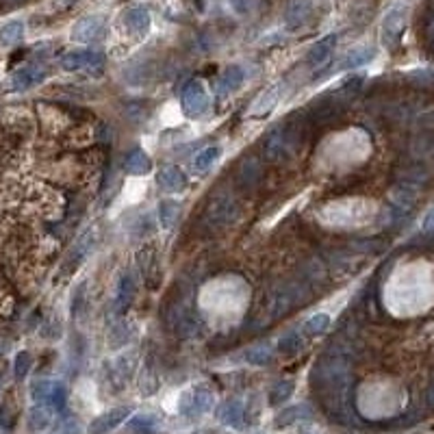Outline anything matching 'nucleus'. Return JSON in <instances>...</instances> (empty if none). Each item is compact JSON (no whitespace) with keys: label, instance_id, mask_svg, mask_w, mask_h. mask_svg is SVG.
Listing matches in <instances>:
<instances>
[{"label":"nucleus","instance_id":"nucleus-10","mask_svg":"<svg viewBox=\"0 0 434 434\" xmlns=\"http://www.w3.org/2000/svg\"><path fill=\"white\" fill-rule=\"evenodd\" d=\"M335 46H337V35H326L319 42H315L311 46V50L306 53V63L311 68H321L328 63V59L333 57L335 53Z\"/></svg>","mask_w":434,"mask_h":434},{"label":"nucleus","instance_id":"nucleus-6","mask_svg":"<svg viewBox=\"0 0 434 434\" xmlns=\"http://www.w3.org/2000/svg\"><path fill=\"white\" fill-rule=\"evenodd\" d=\"M48 76V68L44 63H29L18 68L11 76H9V91H27L33 89L35 85H39Z\"/></svg>","mask_w":434,"mask_h":434},{"label":"nucleus","instance_id":"nucleus-25","mask_svg":"<svg viewBox=\"0 0 434 434\" xmlns=\"http://www.w3.org/2000/svg\"><path fill=\"white\" fill-rule=\"evenodd\" d=\"M298 345H300V341L293 335H289V337H285L283 341H280V352H291V347H298Z\"/></svg>","mask_w":434,"mask_h":434},{"label":"nucleus","instance_id":"nucleus-29","mask_svg":"<svg viewBox=\"0 0 434 434\" xmlns=\"http://www.w3.org/2000/svg\"><path fill=\"white\" fill-rule=\"evenodd\" d=\"M432 5H434V0H432Z\"/></svg>","mask_w":434,"mask_h":434},{"label":"nucleus","instance_id":"nucleus-18","mask_svg":"<svg viewBox=\"0 0 434 434\" xmlns=\"http://www.w3.org/2000/svg\"><path fill=\"white\" fill-rule=\"evenodd\" d=\"M219 91L222 94H231L235 89H239L243 85V68L241 65H231V68H226L224 74L219 76Z\"/></svg>","mask_w":434,"mask_h":434},{"label":"nucleus","instance_id":"nucleus-20","mask_svg":"<svg viewBox=\"0 0 434 434\" xmlns=\"http://www.w3.org/2000/svg\"><path fill=\"white\" fill-rule=\"evenodd\" d=\"M157 211H159V224H161V228L170 231V228H174V224L178 222V217H181V204L174 202V200H161Z\"/></svg>","mask_w":434,"mask_h":434},{"label":"nucleus","instance_id":"nucleus-16","mask_svg":"<svg viewBox=\"0 0 434 434\" xmlns=\"http://www.w3.org/2000/svg\"><path fill=\"white\" fill-rule=\"evenodd\" d=\"M133 295H135V285H133L131 274H122L117 293H115V313L117 315H122L126 309H129L131 302H133Z\"/></svg>","mask_w":434,"mask_h":434},{"label":"nucleus","instance_id":"nucleus-14","mask_svg":"<svg viewBox=\"0 0 434 434\" xmlns=\"http://www.w3.org/2000/svg\"><path fill=\"white\" fill-rule=\"evenodd\" d=\"M278 96H280V87H269V89H265L257 100H254V105L250 107L248 115H250V117H263V115L272 113L274 107L278 105V100H280Z\"/></svg>","mask_w":434,"mask_h":434},{"label":"nucleus","instance_id":"nucleus-22","mask_svg":"<svg viewBox=\"0 0 434 434\" xmlns=\"http://www.w3.org/2000/svg\"><path fill=\"white\" fill-rule=\"evenodd\" d=\"M328 328H330V317L326 313H317V315H313V317H309L304 321L302 333L306 337H319V335L326 333Z\"/></svg>","mask_w":434,"mask_h":434},{"label":"nucleus","instance_id":"nucleus-28","mask_svg":"<svg viewBox=\"0 0 434 434\" xmlns=\"http://www.w3.org/2000/svg\"><path fill=\"white\" fill-rule=\"evenodd\" d=\"M9 3H20V0H9Z\"/></svg>","mask_w":434,"mask_h":434},{"label":"nucleus","instance_id":"nucleus-4","mask_svg":"<svg viewBox=\"0 0 434 434\" xmlns=\"http://www.w3.org/2000/svg\"><path fill=\"white\" fill-rule=\"evenodd\" d=\"M59 65L65 72H89L98 74L105 68V57L96 50H70L59 59Z\"/></svg>","mask_w":434,"mask_h":434},{"label":"nucleus","instance_id":"nucleus-12","mask_svg":"<svg viewBox=\"0 0 434 434\" xmlns=\"http://www.w3.org/2000/svg\"><path fill=\"white\" fill-rule=\"evenodd\" d=\"M124 24H126V29H129L133 35L143 37V35H148V31H150V27H152L150 11H148L146 7H133V9L126 11Z\"/></svg>","mask_w":434,"mask_h":434},{"label":"nucleus","instance_id":"nucleus-26","mask_svg":"<svg viewBox=\"0 0 434 434\" xmlns=\"http://www.w3.org/2000/svg\"><path fill=\"white\" fill-rule=\"evenodd\" d=\"M423 228H426V231H434V209L428 211L426 222H423Z\"/></svg>","mask_w":434,"mask_h":434},{"label":"nucleus","instance_id":"nucleus-1","mask_svg":"<svg viewBox=\"0 0 434 434\" xmlns=\"http://www.w3.org/2000/svg\"><path fill=\"white\" fill-rule=\"evenodd\" d=\"M302 146V117H289L285 122H280L278 126L265 135L263 139V157L269 163H280L287 161L298 155V150Z\"/></svg>","mask_w":434,"mask_h":434},{"label":"nucleus","instance_id":"nucleus-11","mask_svg":"<svg viewBox=\"0 0 434 434\" xmlns=\"http://www.w3.org/2000/svg\"><path fill=\"white\" fill-rule=\"evenodd\" d=\"M157 181H159V187L167 193H181L187 189V176L181 167H176V165L163 167L157 176Z\"/></svg>","mask_w":434,"mask_h":434},{"label":"nucleus","instance_id":"nucleus-17","mask_svg":"<svg viewBox=\"0 0 434 434\" xmlns=\"http://www.w3.org/2000/svg\"><path fill=\"white\" fill-rule=\"evenodd\" d=\"M22 37H24L22 20H11L0 27V48H13L22 42Z\"/></svg>","mask_w":434,"mask_h":434},{"label":"nucleus","instance_id":"nucleus-8","mask_svg":"<svg viewBox=\"0 0 434 434\" xmlns=\"http://www.w3.org/2000/svg\"><path fill=\"white\" fill-rule=\"evenodd\" d=\"M105 29H107V22L102 15H85L81 18L79 22L74 24L72 29V39L79 42V44H94L98 42L102 35H105Z\"/></svg>","mask_w":434,"mask_h":434},{"label":"nucleus","instance_id":"nucleus-13","mask_svg":"<svg viewBox=\"0 0 434 434\" xmlns=\"http://www.w3.org/2000/svg\"><path fill=\"white\" fill-rule=\"evenodd\" d=\"M311 15H313L311 0H291V5L287 7L285 13V22L289 29H300L311 20Z\"/></svg>","mask_w":434,"mask_h":434},{"label":"nucleus","instance_id":"nucleus-5","mask_svg":"<svg viewBox=\"0 0 434 434\" xmlns=\"http://www.w3.org/2000/svg\"><path fill=\"white\" fill-rule=\"evenodd\" d=\"M137 263L143 276V283L150 291H157L161 287L163 280V272H161V261H159V250L155 243L146 245L139 254H137Z\"/></svg>","mask_w":434,"mask_h":434},{"label":"nucleus","instance_id":"nucleus-23","mask_svg":"<svg viewBox=\"0 0 434 434\" xmlns=\"http://www.w3.org/2000/svg\"><path fill=\"white\" fill-rule=\"evenodd\" d=\"M245 356H248L250 363H265V361H269V356H272V347L267 343H263V345H257V347L248 350Z\"/></svg>","mask_w":434,"mask_h":434},{"label":"nucleus","instance_id":"nucleus-27","mask_svg":"<svg viewBox=\"0 0 434 434\" xmlns=\"http://www.w3.org/2000/svg\"><path fill=\"white\" fill-rule=\"evenodd\" d=\"M428 42H430V48L434 50V22L428 27Z\"/></svg>","mask_w":434,"mask_h":434},{"label":"nucleus","instance_id":"nucleus-19","mask_svg":"<svg viewBox=\"0 0 434 434\" xmlns=\"http://www.w3.org/2000/svg\"><path fill=\"white\" fill-rule=\"evenodd\" d=\"M124 167H126V172L133 174V176H143V174H148L152 170V161H150V157L146 155L143 150L137 148V150L131 152L129 157H126Z\"/></svg>","mask_w":434,"mask_h":434},{"label":"nucleus","instance_id":"nucleus-2","mask_svg":"<svg viewBox=\"0 0 434 434\" xmlns=\"http://www.w3.org/2000/svg\"><path fill=\"white\" fill-rule=\"evenodd\" d=\"M408 24V7L406 5H395L387 11V15L382 18V44L389 50H395L406 33Z\"/></svg>","mask_w":434,"mask_h":434},{"label":"nucleus","instance_id":"nucleus-15","mask_svg":"<svg viewBox=\"0 0 434 434\" xmlns=\"http://www.w3.org/2000/svg\"><path fill=\"white\" fill-rule=\"evenodd\" d=\"M376 57V48L374 46H359L350 50V53L341 59V70H354V68H361V65H367L371 63Z\"/></svg>","mask_w":434,"mask_h":434},{"label":"nucleus","instance_id":"nucleus-9","mask_svg":"<svg viewBox=\"0 0 434 434\" xmlns=\"http://www.w3.org/2000/svg\"><path fill=\"white\" fill-rule=\"evenodd\" d=\"M209 107V96L204 91L202 83L193 81L185 87L183 91V111L189 115V117H200L204 111Z\"/></svg>","mask_w":434,"mask_h":434},{"label":"nucleus","instance_id":"nucleus-3","mask_svg":"<svg viewBox=\"0 0 434 434\" xmlns=\"http://www.w3.org/2000/svg\"><path fill=\"white\" fill-rule=\"evenodd\" d=\"M304 289L298 285H285V287H278L267 295V302H263V309L265 313L276 319L280 315H287L291 309H295V304L302 302V293Z\"/></svg>","mask_w":434,"mask_h":434},{"label":"nucleus","instance_id":"nucleus-7","mask_svg":"<svg viewBox=\"0 0 434 434\" xmlns=\"http://www.w3.org/2000/svg\"><path fill=\"white\" fill-rule=\"evenodd\" d=\"M207 222L217 228V226H226L231 224L237 217V202L231 196H215L209 207H207Z\"/></svg>","mask_w":434,"mask_h":434},{"label":"nucleus","instance_id":"nucleus-21","mask_svg":"<svg viewBox=\"0 0 434 434\" xmlns=\"http://www.w3.org/2000/svg\"><path fill=\"white\" fill-rule=\"evenodd\" d=\"M219 157H222V148H219V146H209V148L200 150L198 155H196L193 167H196L198 172H207L209 167H213V165L219 161Z\"/></svg>","mask_w":434,"mask_h":434},{"label":"nucleus","instance_id":"nucleus-24","mask_svg":"<svg viewBox=\"0 0 434 434\" xmlns=\"http://www.w3.org/2000/svg\"><path fill=\"white\" fill-rule=\"evenodd\" d=\"M13 369H15V376H18V378H24V376H27L29 369H31V354H29V352H20V354L15 356Z\"/></svg>","mask_w":434,"mask_h":434}]
</instances>
